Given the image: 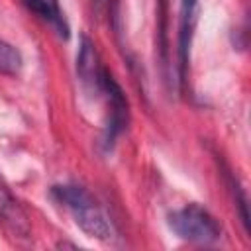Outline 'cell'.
<instances>
[{
    "label": "cell",
    "mask_w": 251,
    "mask_h": 251,
    "mask_svg": "<svg viewBox=\"0 0 251 251\" xmlns=\"http://www.w3.org/2000/svg\"><path fill=\"white\" fill-rule=\"evenodd\" d=\"M51 196L73 216L75 224L90 237L108 241L116 235L114 224L98 200L80 184H55Z\"/></svg>",
    "instance_id": "obj_1"
},
{
    "label": "cell",
    "mask_w": 251,
    "mask_h": 251,
    "mask_svg": "<svg viewBox=\"0 0 251 251\" xmlns=\"http://www.w3.org/2000/svg\"><path fill=\"white\" fill-rule=\"evenodd\" d=\"M94 94L106 102V126L102 133V147L104 151H112L116 139L129 124V104L122 86L106 67H102L100 71Z\"/></svg>",
    "instance_id": "obj_2"
},
{
    "label": "cell",
    "mask_w": 251,
    "mask_h": 251,
    "mask_svg": "<svg viewBox=\"0 0 251 251\" xmlns=\"http://www.w3.org/2000/svg\"><path fill=\"white\" fill-rule=\"evenodd\" d=\"M167 222H169V227L188 243L210 245V243H216L222 235V227L218 220L204 206L196 202H190L178 210H173Z\"/></svg>",
    "instance_id": "obj_3"
},
{
    "label": "cell",
    "mask_w": 251,
    "mask_h": 251,
    "mask_svg": "<svg viewBox=\"0 0 251 251\" xmlns=\"http://www.w3.org/2000/svg\"><path fill=\"white\" fill-rule=\"evenodd\" d=\"M198 24V0H180L178 8V82L180 90H184L190 69V51L194 29Z\"/></svg>",
    "instance_id": "obj_4"
},
{
    "label": "cell",
    "mask_w": 251,
    "mask_h": 251,
    "mask_svg": "<svg viewBox=\"0 0 251 251\" xmlns=\"http://www.w3.org/2000/svg\"><path fill=\"white\" fill-rule=\"evenodd\" d=\"M0 222L12 233H16L20 237H25L29 233L27 216H25L24 208L20 206V202L16 200V196L12 194V190L6 184L2 175H0Z\"/></svg>",
    "instance_id": "obj_5"
},
{
    "label": "cell",
    "mask_w": 251,
    "mask_h": 251,
    "mask_svg": "<svg viewBox=\"0 0 251 251\" xmlns=\"http://www.w3.org/2000/svg\"><path fill=\"white\" fill-rule=\"evenodd\" d=\"M102 61L98 57L96 45L88 35L80 37V47H78V55H76V75L82 82V86L86 90H90L94 94L96 84H98V76L102 71Z\"/></svg>",
    "instance_id": "obj_6"
},
{
    "label": "cell",
    "mask_w": 251,
    "mask_h": 251,
    "mask_svg": "<svg viewBox=\"0 0 251 251\" xmlns=\"http://www.w3.org/2000/svg\"><path fill=\"white\" fill-rule=\"evenodd\" d=\"M22 4L29 12H33L39 20H43L47 25H51L61 39H69L71 27L59 6V0H22Z\"/></svg>",
    "instance_id": "obj_7"
},
{
    "label": "cell",
    "mask_w": 251,
    "mask_h": 251,
    "mask_svg": "<svg viewBox=\"0 0 251 251\" xmlns=\"http://www.w3.org/2000/svg\"><path fill=\"white\" fill-rule=\"evenodd\" d=\"M24 67V57L20 49H16L12 43L0 39V75L16 76Z\"/></svg>",
    "instance_id": "obj_8"
},
{
    "label": "cell",
    "mask_w": 251,
    "mask_h": 251,
    "mask_svg": "<svg viewBox=\"0 0 251 251\" xmlns=\"http://www.w3.org/2000/svg\"><path fill=\"white\" fill-rule=\"evenodd\" d=\"M94 2V6H96V10H102L106 4H108V0H92Z\"/></svg>",
    "instance_id": "obj_9"
}]
</instances>
